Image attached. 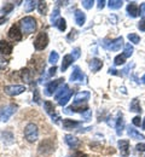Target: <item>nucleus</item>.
<instances>
[{
	"label": "nucleus",
	"mask_w": 145,
	"mask_h": 157,
	"mask_svg": "<svg viewBox=\"0 0 145 157\" xmlns=\"http://www.w3.org/2000/svg\"><path fill=\"white\" fill-rule=\"evenodd\" d=\"M82 6L85 9H87V10H90V9H92V6H93V4H94V1L93 0H82Z\"/></svg>",
	"instance_id": "nucleus-38"
},
{
	"label": "nucleus",
	"mask_w": 145,
	"mask_h": 157,
	"mask_svg": "<svg viewBox=\"0 0 145 157\" xmlns=\"http://www.w3.org/2000/svg\"><path fill=\"white\" fill-rule=\"evenodd\" d=\"M20 27H21L22 33L32 34L36 29V21L32 16H27V17H24L20 21Z\"/></svg>",
	"instance_id": "nucleus-1"
},
{
	"label": "nucleus",
	"mask_w": 145,
	"mask_h": 157,
	"mask_svg": "<svg viewBox=\"0 0 145 157\" xmlns=\"http://www.w3.org/2000/svg\"><path fill=\"white\" fill-rule=\"evenodd\" d=\"M74 17H75V23H76L78 25L82 27L83 24H85V22H86V16H85V13H83L81 10H76L75 13H74Z\"/></svg>",
	"instance_id": "nucleus-15"
},
{
	"label": "nucleus",
	"mask_w": 145,
	"mask_h": 157,
	"mask_svg": "<svg viewBox=\"0 0 145 157\" xmlns=\"http://www.w3.org/2000/svg\"><path fill=\"white\" fill-rule=\"evenodd\" d=\"M63 81H64V78H57V80H55V81L48 82V83L46 85V88H45V94L50 97V96H52L53 93H56L57 90L59 88V86H62Z\"/></svg>",
	"instance_id": "nucleus-5"
},
{
	"label": "nucleus",
	"mask_w": 145,
	"mask_h": 157,
	"mask_svg": "<svg viewBox=\"0 0 145 157\" xmlns=\"http://www.w3.org/2000/svg\"><path fill=\"white\" fill-rule=\"evenodd\" d=\"M127 133H128V136L132 138V139H138V140L140 139V140H142V139H144V138H145L143 134H140V133H139L137 129H134L133 127H128Z\"/></svg>",
	"instance_id": "nucleus-20"
},
{
	"label": "nucleus",
	"mask_w": 145,
	"mask_h": 157,
	"mask_svg": "<svg viewBox=\"0 0 145 157\" xmlns=\"http://www.w3.org/2000/svg\"><path fill=\"white\" fill-rule=\"evenodd\" d=\"M124 59H126V57L124 55H119L114 59V64L115 65H122V64H124Z\"/></svg>",
	"instance_id": "nucleus-35"
},
{
	"label": "nucleus",
	"mask_w": 145,
	"mask_h": 157,
	"mask_svg": "<svg viewBox=\"0 0 145 157\" xmlns=\"http://www.w3.org/2000/svg\"><path fill=\"white\" fill-rule=\"evenodd\" d=\"M44 109L46 110V113L51 116L52 118V121H55V123H58L59 122V116L57 115V113H56V108L53 106V104L51 103V101H48V100H46L45 103H44Z\"/></svg>",
	"instance_id": "nucleus-8"
},
{
	"label": "nucleus",
	"mask_w": 145,
	"mask_h": 157,
	"mask_svg": "<svg viewBox=\"0 0 145 157\" xmlns=\"http://www.w3.org/2000/svg\"><path fill=\"white\" fill-rule=\"evenodd\" d=\"M59 20H61L59 18V9H55L52 15H51V23H52V25H57V23H58Z\"/></svg>",
	"instance_id": "nucleus-26"
},
{
	"label": "nucleus",
	"mask_w": 145,
	"mask_h": 157,
	"mask_svg": "<svg viewBox=\"0 0 145 157\" xmlns=\"http://www.w3.org/2000/svg\"><path fill=\"white\" fill-rule=\"evenodd\" d=\"M73 62H74V57H73L71 55H65V56L63 57L62 67H61L62 71H65V70L68 69V67H69V65H70Z\"/></svg>",
	"instance_id": "nucleus-19"
},
{
	"label": "nucleus",
	"mask_w": 145,
	"mask_h": 157,
	"mask_svg": "<svg viewBox=\"0 0 145 157\" xmlns=\"http://www.w3.org/2000/svg\"><path fill=\"white\" fill-rule=\"evenodd\" d=\"M139 15H140L142 17H145V2H143V4L140 5V9H139Z\"/></svg>",
	"instance_id": "nucleus-44"
},
{
	"label": "nucleus",
	"mask_w": 145,
	"mask_h": 157,
	"mask_svg": "<svg viewBox=\"0 0 145 157\" xmlns=\"http://www.w3.org/2000/svg\"><path fill=\"white\" fill-rule=\"evenodd\" d=\"M138 28L142 30V32H145V20H142L138 24Z\"/></svg>",
	"instance_id": "nucleus-45"
},
{
	"label": "nucleus",
	"mask_w": 145,
	"mask_h": 157,
	"mask_svg": "<svg viewBox=\"0 0 145 157\" xmlns=\"http://www.w3.org/2000/svg\"><path fill=\"white\" fill-rule=\"evenodd\" d=\"M109 73H110V74H113V75H116V74H117L115 69H110V70H109Z\"/></svg>",
	"instance_id": "nucleus-50"
},
{
	"label": "nucleus",
	"mask_w": 145,
	"mask_h": 157,
	"mask_svg": "<svg viewBox=\"0 0 145 157\" xmlns=\"http://www.w3.org/2000/svg\"><path fill=\"white\" fill-rule=\"evenodd\" d=\"M102 67H103V62H102L101 59L93 58L91 62H90V68H91V70H92L93 73L99 71V70L102 69Z\"/></svg>",
	"instance_id": "nucleus-14"
},
{
	"label": "nucleus",
	"mask_w": 145,
	"mask_h": 157,
	"mask_svg": "<svg viewBox=\"0 0 145 157\" xmlns=\"http://www.w3.org/2000/svg\"><path fill=\"white\" fill-rule=\"evenodd\" d=\"M127 12H128V15L131 16V17H137L138 15H139V9H138V6L134 4V2H131V4H128V6H127Z\"/></svg>",
	"instance_id": "nucleus-16"
},
{
	"label": "nucleus",
	"mask_w": 145,
	"mask_h": 157,
	"mask_svg": "<svg viewBox=\"0 0 145 157\" xmlns=\"http://www.w3.org/2000/svg\"><path fill=\"white\" fill-rule=\"evenodd\" d=\"M12 9H13V4L12 2H5V5L2 6V9H1V13H9L10 11H12Z\"/></svg>",
	"instance_id": "nucleus-34"
},
{
	"label": "nucleus",
	"mask_w": 145,
	"mask_h": 157,
	"mask_svg": "<svg viewBox=\"0 0 145 157\" xmlns=\"http://www.w3.org/2000/svg\"><path fill=\"white\" fill-rule=\"evenodd\" d=\"M133 55V46L131 44H126L124 45V56L127 58V57H131Z\"/></svg>",
	"instance_id": "nucleus-32"
},
{
	"label": "nucleus",
	"mask_w": 145,
	"mask_h": 157,
	"mask_svg": "<svg viewBox=\"0 0 145 157\" xmlns=\"http://www.w3.org/2000/svg\"><path fill=\"white\" fill-rule=\"evenodd\" d=\"M16 110H17V106L16 105H12V104L2 108L0 110V121L1 122H6L9 118L16 113Z\"/></svg>",
	"instance_id": "nucleus-6"
},
{
	"label": "nucleus",
	"mask_w": 145,
	"mask_h": 157,
	"mask_svg": "<svg viewBox=\"0 0 145 157\" xmlns=\"http://www.w3.org/2000/svg\"><path fill=\"white\" fill-rule=\"evenodd\" d=\"M56 71H57V68H56V65H53V67L50 69L48 75H50V76H52V75H55V74H56Z\"/></svg>",
	"instance_id": "nucleus-47"
},
{
	"label": "nucleus",
	"mask_w": 145,
	"mask_h": 157,
	"mask_svg": "<svg viewBox=\"0 0 145 157\" xmlns=\"http://www.w3.org/2000/svg\"><path fill=\"white\" fill-rule=\"evenodd\" d=\"M34 101L35 103H40V94L38 90H34Z\"/></svg>",
	"instance_id": "nucleus-42"
},
{
	"label": "nucleus",
	"mask_w": 145,
	"mask_h": 157,
	"mask_svg": "<svg viewBox=\"0 0 145 157\" xmlns=\"http://www.w3.org/2000/svg\"><path fill=\"white\" fill-rule=\"evenodd\" d=\"M71 94H73V92L71 91H69L67 94H64L62 98L58 100V104L61 105V106H64V105H67V103L70 100V98H71Z\"/></svg>",
	"instance_id": "nucleus-29"
},
{
	"label": "nucleus",
	"mask_w": 145,
	"mask_h": 157,
	"mask_svg": "<svg viewBox=\"0 0 145 157\" xmlns=\"http://www.w3.org/2000/svg\"><path fill=\"white\" fill-rule=\"evenodd\" d=\"M61 32H64L65 29H67V22L64 18H61V20L58 21V23H57V25H56Z\"/></svg>",
	"instance_id": "nucleus-36"
},
{
	"label": "nucleus",
	"mask_w": 145,
	"mask_h": 157,
	"mask_svg": "<svg viewBox=\"0 0 145 157\" xmlns=\"http://www.w3.org/2000/svg\"><path fill=\"white\" fill-rule=\"evenodd\" d=\"M122 1L121 0H110L109 2H108V6L111 9V10H117V9H120L121 6H122Z\"/></svg>",
	"instance_id": "nucleus-27"
},
{
	"label": "nucleus",
	"mask_w": 145,
	"mask_h": 157,
	"mask_svg": "<svg viewBox=\"0 0 145 157\" xmlns=\"http://www.w3.org/2000/svg\"><path fill=\"white\" fill-rule=\"evenodd\" d=\"M83 78H85V75H83L82 71L80 70V68L75 67L73 74L70 75V81L71 82H81V81H83Z\"/></svg>",
	"instance_id": "nucleus-12"
},
{
	"label": "nucleus",
	"mask_w": 145,
	"mask_h": 157,
	"mask_svg": "<svg viewBox=\"0 0 145 157\" xmlns=\"http://www.w3.org/2000/svg\"><path fill=\"white\" fill-rule=\"evenodd\" d=\"M12 48H13L12 44L7 42L6 40H1L0 41V53L1 55H10L12 52Z\"/></svg>",
	"instance_id": "nucleus-13"
},
{
	"label": "nucleus",
	"mask_w": 145,
	"mask_h": 157,
	"mask_svg": "<svg viewBox=\"0 0 145 157\" xmlns=\"http://www.w3.org/2000/svg\"><path fill=\"white\" fill-rule=\"evenodd\" d=\"M135 147H137V150H138V151H145V143H140V144H138Z\"/></svg>",
	"instance_id": "nucleus-46"
},
{
	"label": "nucleus",
	"mask_w": 145,
	"mask_h": 157,
	"mask_svg": "<svg viewBox=\"0 0 145 157\" xmlns=\"http://www.w3.org/2000/svg\"><path fill=\"white\" fill-rule=\"evenodd\" d=\"M119 147H120V152L122 156H127L129 152V143L127 140H120L119 141Z\"/></svg>",
	"instance_id": "nucleus-17"
},
{
	"label": "nucleus",
	"mask_w": 145,
	"mask_h": 157,
	"mask_svg": "<svg viewBox=\"0 0 145 157\" xmlns=\"http://www.w3.org/2000/svg\"><path fill=\"white\" fill-rule=\"evenodd\" d=\"M132 122H133V124L137 126V127H140V126H142V118H140V116H135V117L132 120Z\"/></svg>",
	"instance_id": "nucleus-39"
},
{
	"label": "nucleus",
	"mask_w": 145,
	"mask_h": 157,
	"mask_svg": "<svg viewBox=\"0 0 145 157\" xmlns=\"http://www.w3.org/2000/svg\"><path fill=\"white\" fill-rule=\"evenodd\" d=\"M58 59H59V56H58V53L56 52V51H52L51 53H50V57H48V62L51 63V64H56L57 62H58Z\"/></svg>",
	"instance_id": "nucleus-33"
},
{
	"label": "nucleus",
	"mask_w": 145,
	"mask_h": 157,
	"mask_svg": "<svg viewBox=\"0 0 145 157\" xmlns=\"http://www.w3.org/2000/svg\"><path fill=\"white\" fill-rule=\"evenodd\" d=\"M38 11L40 15H46L47 13V4L45 1H39L38 2Z\"/></svg>",
	"instance_id": "nucleus-30"
},
{
	"label": "nucleus",
	"mask_w": 145,
	"mask_h": 157,
	"mask_svg": "<svg viewBox=\"0 0 145 157\" xmlns=\"http://www.w3.org/2000/svg\"><path fill=\"white\" fill-rule=\"evenodd\" d=\"M36 1H33V0H27V1H24V10L27 11V12H30V11H33L34 9H35V6H36Z\"/></svg>",
	"instance_id": "nucleus-25"
},
{
	"label": "nucleus",
	"mask_w": 145,
	"mask_h": 157,
	"mask_svg": "<svg viewBox=\"0 0 145 157\" xmlns=\"http://www.w3.org/2000/svg\"><path fill=\"white\" fill-rule=\"evenodd\" d=\"M38 151L40 155H50L55 151V143L52 139H45L42 140L38 147Z\"/></svg>",
	"instance_id": "nucleus-3"
},
{
	"label": "nucleus",
	"mask_w": 145,
	"mask_h": 157,
	"mask_svg": "<svg viewBox=\"0 0 145 157\" xmlns=\"http://www.w3.org/2000/svg\"><path fill=\"white\" fill-rule=\"evenodd\" d=\"M6 65H7V60H5L4 58H1V57H0V70L5 69V68H6Z\"/></svg>",
	"instance_id": "nucleus-43"
},
{
	"label": "nucleus",
	"mask_w": 145,
	"mask_h": 157,
	"mask_svg": "<svg viewBox=\"0 0 145 157\" xmlns=\"http://www.w3.org/2000/svg\"><path fill=\"white\" fill-rule=\"evenodd\" d=\"M1 139H2L4 143H6V144H11V143L13 141V136H12L11 132H4L2 136H1Z\"/></svg>",
	"instance_id": "nucleus-28"
},
{
	"label": "nucleus",
	"mask_w": 145,
	"mask_h": 157,
	"mask_svg": "<svg viewBox=\"0 0 145 157\" xmlns=\"http://www.w3.org/2000/svg\"><path fill=\"white\" fill-rule=\"evenodd\" d=\"M6 22V18L5 17H0V24H2V23H5Z\"/></svg>",
	"instance_id": "nucleus-51"
},
{
	"label": "nucleus",
	"mask_w": 145,
	"mask_h": 157,
	"mask_svg": "<svg viewBox=\"0 0 145 157\" xmlns=\"http://www.w3.org/2000/svg\"><path fill=\"white\" fill-rule=\"evenodd\" d=\"M9 38L13 41H21L22 40V30L20 27L17 25H12L9 30Z\"/></svg>",
	"instance_id": "nucleus-9"
},
{
	"label": "nucleus",
	"mask_w": 145,
	"mask_h": 157,
	"mask_svg": "<svg viewBox=\"0 0 145 157\" xmlns=\"http://www.w3.org/2000/svg\"><path fill=\"white\" fill-rule=\"evenodd\" d=\"M78 126H80V122L78 121H73V120H63V128L64 129H74Z\"/></svg>",
	"instance_id": "nucleus-18"
},
{
	"label": "nucleus",
	"mask_w": 145,
	"mask_h": 157,
	"mask_svg": "<svg viewBox=\"0 0 145 157\" xmlns=\"http://www.w3.org/2000/svg\"><path fill=\"white\" fill-rule=\"evenodd\" d=\"M30 75H32V74H30V70H29V69H23V70H21V78L24 82L30 83V81H32Z\"/></svg>",
	"instance_id": "nucleus-24"
},
{
	"label": "nucleus",
	"mask_w": 145,
	"mask_h": 157,
	"mask_svg": "<svg viewBox=\"0 0 145 157\" xmlns=\"http://www.w3.org/2000/svg\"><path fill=\"white\" fill-rule=\"evenodd\" d=\"M143 127L145 128V118H144V123H143Z\"/></svg>",
	"instance_id": "nucleus-53"
},
{
	"label": "nucleus",
	"mask_w": 145,
	"mask_h": 157,
	"mask_svg": "<svg viewBox=\"0 0 145 157\" xmlns=\"http://www.w3.org/2000/svg\"><path fill=\"white\" fill-rule=\"evenodd\" d=\"M48 45V36L45 32H40L39 35L36 36V39L34 40V47L36 51H42L47 47Z\"/></svg>",
	"instance_id": "nucleus-4"
},
{
	"label": "nucleus",
	"mask_w": 145,
	"mask_h": 157,
	"mask_svg": "<svg viewBox=\"0 0 145 157\" xmlns=\"http://www.w3.org/2000/svg\"><path fill=\"white\" fill-rule=\"evenodd\" d=\"M64 140H65L67 145H68L69 147H71V149H76V147H79V145H80V140L76 137L71 136V134H67V136L64 137Z\"/></svg>",
	"instance_id": "nucleus-11"
},
{
	"label": "nucleus",
	"mask_w": 145,
	"mask_h": 157,
	"mask_svg": "<svg viewBox=\"0 0 145 157\" xmlns=\"http://www.w3.org/2000/svg\"><path fill=\"white\" fill-rule=\"evenodd\" d=\"M83 117V121H88L90 118H91V115H92V113H91V110H86L85 113L81 114Z\"/></svg>",
	"instance_id": "nucleus-40"
},
{
	"label": "nucleus",
	"mask_w": 145,
	"mask_h": 157,
	"mask_svg": "<svg viewBox=\"0 0 145 157\" xmlns=\"http://www.w3.org/2000/svg\"><path fill=\"white\" fill-rule=\"evenodd\" d=\"M129 110L133 111V113H142V106H140L139 100L137 98L133 99V100L131 101V104H129Z\"/></svg>",
	"instance_id": "nucleus-23"
},
{
	"label": "nucleus",
	"mask_w": 145,
	"mask_h": 157,
	"mask_svg": "<svg viewBox=\"0 0 145 157\" xmlns=\"http://www.w3.org/2000/svg\"><path fill=\"white\" fill-rule=\"evenodd\" d=\"M104 5H105V1H104V0H99V1H98V7H99V9H103Z\"/></svg>",
	"instance_id": "nucleus-49"
},
{
	"label": "nucleus",
	"mask_w": 145,
	"mask_h": 157,
	"mask_svg": "<svg viewBox=\"0 0 145 157\" xmlns=\"http://www.w3.org/2000/svg\"><path fill=\"white\" fill-rule=\"evenodd\" d=\"M74 157H88L86 154H83V152H76L75 155H74Z\"/></svg>",
	"instance_id": "nucleus-48"
},
{
	"label": "nucleus",
	"mask_w": 145,
	"mask_h": 157,
	"mask_svg": "<svg viewBox=\"0 0 145 157\" xmlns=\"http://www.w3.org/2000/svg\"><path fill=\"white\" fill-rule=\"evenodd\" d=\"M5 93L11 96V97H15V96H18L23 93L25 91V86H22V85H10V86H5L4 88Z\"/></svg>",
	"instance_id": "nucleus-7"
},
{
	"label": "nucleus",
	"mask_w": 145,
	"mask_h": 157,
	"mask_svg": "<svg viewBox=\"0 0 145 157\" xmlns=\"http://www.w3.org/2000/svg\"><path fill=\"white\" fill-rule=\"evenodd\" d=\"M124 127V118L120 117L117 120V123H116V133L117 136H121L122 134V129Z\"/></svg>",
	"instance_id": "nucleus-31"
},
{
	"label": "nucleus",
	"mask_w": 145,
	"mask_h": 157,
	"mask_svg": "<svg viewBox=\"0 0 145 157\" xmlns=\"http://www.w3.org/2000/svg\"><path fill=\"white\" fill-rule=\"evenodd\" d=\"M128 40L131 42H133V44H139L140 42V36L137 35V34H129L128 35Z\"/></svg>",
	"instance_id": "nucleus-37"
},
{
	"label": "nucleus",
	"mask_w": 145,
	"mask_h": 157,
	"mask_svg": "<svg viewBox=\"0 0 145 157\" xmlns=\"http://www.w3.org/2000/svg\"><path fill=\"white\" fill-rule=\"evenodd\" d=\"M122 45H124V39L122 38H116L113 41H110V44H105V46L111 51H120Z\"/></svg>",
	"instance_id": "nucleus-10"
},
{
	"label": "nucleus",
	"mask_w": 145,
	"mask_h": 157,
	"mask_svg": "<svg viewBox=\"0 0 145 157\" xmlns=\"http://www.w3.org/2000/svg\"><path fill=\"white\" fill-rule=\"evenodd\" d=\"M90 99V92H80L76 94L74 103H86Z\"/></svg>",
	"instance_id": "nucleus-21"
},
{
	"label": "nucleus",
	"mask_w": 145,
	"mask_h": 157,
	"mask_svg": "<svg viewBox=\"0 0 145 157\" xmlns=\"http://www.w3.org/2000/svg\"><path fill=\"white\" fill-rule=\"evenodd\" d=\"M57 91H58V92L55 94V99H56V100H59V99L62 98L64 94H67V93H68L70 90H69V87H68L67 85H63V86H61V87H59Z\"/></svg>",
	"instance_id": "nucleus-22"
},
{
	"label": "nucleus",
	"mask_w": 145,
	"mask_h": 157,
	"mask_svg": "<svg viewBox=\"0 0 145 157\" xmlns=\"http://www.w3.org/2000/svg\"><path fill=\"white\" fill-rule=\"evenodd\" d=\"M142 82H143V83L145 85V74L143 75V78H142Z\"/></svg>",
	"instance_id": "nucleus-52"
},
{
	"label": "nucleus",
	"mask_w": 145,
	"mask_h": 157,
	"mask_svg": "<svg viewBox=\"0 0 145 157\" xmlns=\"http://www.w3.org/2000/svg\"><path fill=\"white\" fill-rule=\"evenodd\" d=\"M71 56L74 57V59L79 58V57H80V48H79V47L74 48V50H73V55H71Z\"/></svg>",
	"instance_id": "nucleus-41"
},
{
	"label": "nucleus",
	"mask_w": 145,
	"mask_h": 157,
	"mask_svg": "<svg viewBox=\"0 0 145 157\" xmlns=\"http://www.w3.org/2000/svg\"><path fill=\"white\" fill-rule=\"evenodd\" d=\"M24 137L29 143H35L39 138V128L35 123H28L24 128Z\"/></svg>",
	"instance_id": "nucleus-2"
}]
</instances>
